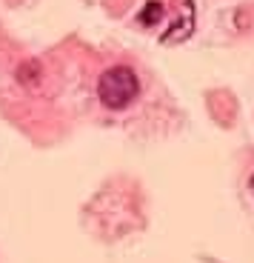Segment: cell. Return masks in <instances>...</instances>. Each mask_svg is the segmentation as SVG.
<instances>
[{
  "instance_id": "3",
  "label": "cell",
  "mask_w": 254,
  "mask_h": 263,
  "mask_svg": "<svg viewBox=\"0 0 254 263\" xmlns=\"http://www.w3.org/2000/svg\"><path fill=\"white\" fill-rule=\"evenodd\" d=\"M160 17H163V3L160 0H149L143 6V12H140V23L143 26H154Z\"/></svg>"
},
{
  "instance_id": "1",
  "label": "cell",
  "mask_w": 254,
  "mask_h": 263,
  "mask_svg": "<svg viewBox=\"0 0 254 263\" xmlns=\"http://www.w3.org/2000/svg\"><path fill=\"white\" fill-rule=\"evenodd\" d=\"M140 95V80L129 66H111L97 80V98L106 109H126Z\"/></svg>"
},
{
  "instance_id": "4",
  "label": "cell",
  "mask_w": 254,
  "mask_h": 263,
  "mask_svg": "<svg viewBox=\"0 0 254 263\" xmlns=\"http://www.w3.org/2000/svg\"><path fill=\"white\" fill-rule=\"evenodd\" d=\"M251 192H254V175H251Z\"/></svg>"
},
{
  "instance_id": "2",
  "label": "cell",
  "mask_w": 254,
  "mask_h": 263,
  "mask_svg": "<svg viewBox=\"0 0 254 263\" xmlns=\"http://www.w3.org/2000/svg\"><path fill=\"white\" fill-rule=\"evenodd\" d=\"M191 32H194V6L186 0V6H183L177 23L171 29H166V34L160 40H163V43H180V40H186Z\"/></svg>"
}]
</instances>
